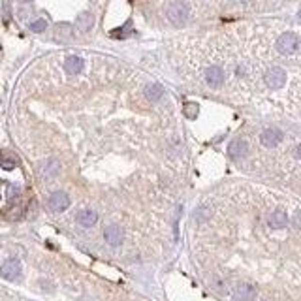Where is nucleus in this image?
I'll use <instances>...</instances> for the list:
<instances>
[{
	"label": "nucleus",
	"instance_id": "obj_1",
	"mask_svg": "<svg viewBox=\"0 0 301 301\" xmlns=\"http://www.w3.org/2000/svg\"><path fill=\"white\" fill-rule=\"evenodd\" d=\"M166 17L173 27H183L186 25L188 17H190V6L185 0H173L170 6L166 8Z\"/></svg>",
	"mask_w": 301,
	"mask_h": 301
},
{
	"label": "nucleus",
	"instance_id": "obj_2",
	"mask_svg": "<svg viewBox=\"0 0 301 301\" xmlns=\"http://www.w3.org/2000/svg\"><path fill=\"white\" fill-rule=\"evenodd\" d=\"M275 47L280 55H295L299 49V36L295 32H284L277 38Z\"/></svg>",
	"mask_w": 301,
	"mask_h": 301
},
{
	"label": "nucleus",
	"instance_id": "obj_3",
	"mask_svg": "<svg viewBox=\"0 0 301 301\" xmlns=\"http://www.w3.org/2000/svg\"><path fill=\"white\" fill-rule=\"evenodd\" d=\"M265 85L273 89V91H277V89H282L286 85V72L284 68H280V66H271L267 72H265Z\"/></svg>",
	"mask_w": 301,
	"mask_h": 301
},
{
	"label": "nucleus",
	"instance_id": "obj_4",
	"mask_svg": "<svg viewBox=\"0 0 301 301\" xmlns=\"http://www.w3.org/2000/svg\"><path fill=\"white\" fill-rule=\"evenodd\" d=\"M47 205H49V209L55 211V213H64V211L70 207L68 194L64 192V190H55V192L49 194V198H47Z\"/></svg>",
	"mask_w": 301,
	"mask_h": 301
},
{
	"label": "nucleus",
	"instance_id": "obj_5",
	"mask_svg": "<svg viewBox=\"0 0 301 301\" xmlns=\"http://www.w3.org/2000/svg\"><path fill=\"white\" fill-rule=\"evenodd\" d=\"M203 79H205V83H207L211 89H218V87L224 85V79H226V74H224V70L220 66H207L205 72H203Z\"/></svg>",
	"mask_w": 301,
	"mask_h": 301
},
{
	"label": "nucleus",
	"instance_id": "obj_6",
	"mask_svg": "<svg viewBox=\"0 0 301 301\" xmlns=\"http://www.w3.org/2000/svg\"><path fill=\"white\" fill-rule=\"evenodd\" d=\"M0 275L6 280H16L21 275V262L17 258H8L6 262L0 265Z\"/></svg>",
	"mask_w": 301,
	"mask_h": 301
},
{
	"label": "nucleus",
	"instance_id": "obj_7",
	"mask_svg": "<svg viewBox=\"0 0 301 301\" xmlns=\"http://www.w3.org/2000/svg\"><path fill=\"white\" fill-rule=\"evenodd\" d=\"M226 153H228V156H230L232 160H241V158H245V156L248 155V143L245 139H239V138L233 139V141H230Z\"/></svg>",
	"mask_w": 301,
	"mask_h": 301
},
{
	"label": "nucleus",
	"instance_id": "obj_8",
	"mask_svg": "<svg viewBox=\"0 0 301 301\" xmlns=\"http://www.w3.org/2000/svg\"><path fill=\"white\" fill-rule=\"evenodd\" d=\"M280 141H282V132L278 130V128H265L260 134V143L263 147H267V149L277 147Z\"/></svg>",
	"mask_w": 301,
	"mask_h": 301
},
{
	"label": "nucleus",
	"instance_id": "obj_9",
	"mask_svg": "<svg viewBox=\"0 0 301 301\" xmlns=\"http://www.w3.org/2000/svg\"><path fill=\"white\" fill-rule=\"evenodd\" d=\"M104 239H106V243L111 245V247H119V245H123L124 233L119 226L111 224V226H106V228H104Z\"/></svg>",
	"mask_w": 301,
	"mask_h": 301
},
{
	"label": "nucleus",
	"instance_id": "obj_10",
	"mask_svg": "<svg viewBox=\"0 0 301 301\" xmlns=\"http://www.w3.org/2000/svg\"><path fill=\"white\" fill-rule=\"evenodd\" d=\"M256 297V288L248 282H241L235 286L233 290V299L235 301H254Z\"/></svg>",
	"mask_w": 301,
	"mask_h": 301
},
{
	"label": "nucleus",
	"instance_id": "obj_11",
	"mask_svg": "<svg viewBox=\"0 0 301 301\" xmlns=\"http://www.w3.org/2000/svg\"><path fill=\"white\" fill-rule=\"evenodd\" d=\"M61 173V162L57 158H47L46 162L40 166V175L44 179H55Z\"/></svg>",
	"mask_w": 301,
	"mask_h": 301
},
{
	"label": "nucleus",
	"instance_id": "obj_12",
	"mask_svg": "<svg viewBox=\"0 0 301 301\" xmlns=\"http://www.w3.org/2000/svg\"><path fill=\"white\" fill-rule=\"evenodd\" d=\"M94 14H91V12H81L78 16V19H76V29H78L81 34H87V32L93 31L94 27Z\"/></svg>",
	"mask_w": 301,
	"mask_h": 301
},
{
	"label": "nucleus",
	"instance_id": "obj_13",
	"mask_svg": "<svg viewBox=\"0 0 301 301\" xmlns=\"http://www.w3.org/2000/svg\"><path fill=\"white\" fill-rule=\"evenodd\" d=\"M76 220L83 228H91V226L96 224L98 215H96V211H93V209H81V211H78V215H76Z\"/></svg>",
	"mask_w": 301,
	"mask_h": 301
},
{
	"label": "nucleus",
	"instance_id": "obj_14",
	"mask_svg": "<svg viewBox=\"0 0 301 301\" xmlns=\"http://www.w3.org/2000/svg\"><path fill=\"white\" fill-rule=\"evenodd\" d=\"M83 66H85V62H83V59L78 57V55H72V57H68V59L64 61V70L68 72L70 76H78V74H81Z\"/></svg>",
	"mask_w": 301,
	"mask_h": 301
},
{
	"label": "nucleus",
	"instance_id": "obj_15",
	"mask_svg": "<svg viewBox=\"0 0 301 301\" xmlns=\"http://www.w3.org/2000/svg\"><path fill=\"white\" fill-rule=\"evenodd\" d=\"M267 224H269V228H273V230H280V228H284L286 224H288V216H286L284 211L277 209V211H273L269 215Z\"/></svg>",
	"mask_w": 301,
	"mask_h": 301
},
{
	"label": "nucleus",
	"instance_id": "obj_16",
	"mask_svg": "<svg viewBox=\"0 0 301 301\" xmlns=\"http://www.w3.org/2000/svg\"><path fill=\"white\" fill-rule=\"evenodd\" d=\"M145 96H147V100L158 102L164 96V87L158 85V83H151V85H147L145 87Z\"/></svg>",
	"mask_w": 301,
	"mask_h": 301
},
{
	"label": "nucleus",
	"instance_id": "obj_17",
	"mask_svg": "<svg viewBox=\"0 0 301 301\" xmlns=\"http://www.w3.org/2000/svg\"><path fill=\"white\" fill-rule=\"evenodd\" d=\"M183 113H185L186 119H196L198 117V113H200V106L196 104V102H186L185 108H183Z\"/></svg>",
	"mask_w": 301,
	"mask_h": 301
},
{
	"label": "nucleus",
	"instance_id": "obj_18",
	"mask_svg": "<svg viewBox=\"0 0 301 301\" xmlns=\"http://www.w3.org/2000/svg\"><path fill=\"white\" fill-rule=\"evenodd\" d=\"M57 38H61L62 42H66V40L72 38V27L68 23H62L57 27Z\"/></svg>",
	"mask_w": 301,
	"mask_h": 301
},
{
	"label": "nucleus",
	"instance_id": "obj_19",
	"mask_svg": "<svg viewBox=\"0 0 301 301\" xmlns=\"http://www.w3.org/2000/svg\"><path fill=\"white\" fill-rule=\"evenodd\" d=\"M47 29V21L46 19H36V21H32V23H29V31L31 32H44Z\"/></svg>",
	"mask_w": 301,
	"mask_h": 301
},
{
	"label": "nucleus",
	"instance_id": "obj_20",
	"mask_svg": "<svg viewBox=\"0 0 301 301\" xmlns=\"http://www.w3.org/2000/svg\"><path fill=\"white\" fill-rule=\"evenodd\" d=\"M17 166V160L14 158H8V160H0V168H4V170H14Z\"/></svg>",
	"mask_w": 301,
	"mask_h": 301
},
{
	"label": "nucleus",
	"instance_id": "obj_21",
	"mask_svg": "<svg viewBox=\"0 0 301 301\" xmlns=\"http://www.w3.org/2000/svg\"><path fill=\"white\" fill-rule=\"evenodd\" d=\"M17 194H19V188L14 186V185H10L8 186V198L10 200H14V196H17Z\"/></svg>",
	"mask_w": 301,
	"mask_h": 301
},
{
	"label": "nucleus",
	"instance_id": "obj_22",
	"mask_svg": "<svg viewBox=\"0 0 301 301\" xmlns=\"http://www.w3.org/2000/svg\"><path fill=\"white\" fill-rule=\"evenodd\" d=\"M235 2H239V4H247V2H250V0H235Z\"/></svg>",
	"mask_w": 301,
	"mask_h": 301
},
{
	"label": "nucleus",
	"instance_id": "obj_23",
	"mask_svg": "<svg viewBox=\"0 0 301 301\" xmlns=\"http://www.w3.org/2000/svg\"><path fill=\"white\" fill-rule=\"evenodd\" d=\"M25 2H32V0H25Z\"/></svg>",
	"mask_w": 301,
	"mask_h": 301
}]
</instances>
